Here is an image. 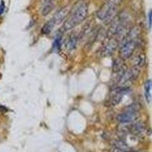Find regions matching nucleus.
Instances as JSON below:
<instances>
[{"mask_svg":"<svg viewBox=\"0 0 152 152\" xmlns=\"http://www.w3.org/2000/svg\"><path fill=\"white\" fill-rule=\"evenodd\" d=\"M119 43L116 39H113L110 38L108 41L106 43L105 45L104 46L102 49V56H110L114 52L116 51V48H117Z\"/></svg>","mask_w":152,"mask_h":152,"instance_id":"5","label":"nucleus"},{"mask_svg":"<svg viewBox=\"0 0 152 152\" xmlns=\"http://www.w3.org/2000/svg\"><path fill=\"white\" fill-rule=\"evenodd\" d=\"M127 66L123 62L122 59H115L113 63V79L115 82L118 84L122 76L127 71Z\"/></svg>","mask_w":152,"mask_h":152,"instance_id":"2","label":"nucleus"},{"mask_svg":"<svg viewBox=\"0 0 152 152\" xmlns=\"http://www.w3.org/2000/svg\"><path fill=\"white\" fill-rule=\"evenodd\" d=\"M88 5L86 3H78L73 9L71 15L64 23L63 28L65 30H71L86 18L88 15Z\"/></svg>","mask_w":152,"mask_h":152,"instance_id":"1","label":"nucleus"},{"mask_svg":"<svg viewBox=\"0 0 152 152\" xmlns=\"http://www.w3.org/2000/svg\"><path fill=\"white\" fill-rule=\"evenodd\" d=\"M145 56L144 54H140L138 56L135 57V59H134V66H137L138 68H141L145 65Z\"/></svg>","mask_w":152,"mask_h":152,"instance_id":"14","label":"nucleus"},{"mask_svg":"<svg viewBox=\"0 0 152 152\" xmlns=\"http://www.w3.org/2000/svg\"><path fill=\"white\" fill-rule=\"evenodd\" d=\"M5 10V3H4V1H2V4L0 5V15L2 14Z\"/></svg>","mask_w":152,"mask_h":152,"instance_id":"19","label":"nucleus"},{"mask_svg":"<svg viewBox=\"0 0 152 152\" xmlns=\"http://www.w3.org/2000/svg\"><path fill=\"white\" fill-rule=\"evenodd\" d=\"M68 13V8L65 7L61 9L55 14V15L53 18V21H54L55 24H60L62 21H64L65 18L66 17V15Z\"/></svg>","mask_w":152,"mask_h":152,"instance_id":"8","label":"nucleus"},{"mask_svg":"<svg viewBox=\"0 0 152 152\" xmlns=\"http://www.w3.org/2000/svg\"><path fill=\"white\" fill-rule=\"evenodd\" d=\"M60 47H61V37H57L56 38L55 41H54L53 48V50H55V51L58 52V51L59 50V49H60Z\"/></svg>","mask_w":152,"mask_h":152,"instance_id":"16","label":"nucleus"},{"mask_svg":"<svg viewBox=\"0 0 152 152\" xmlns=\"http://www.w3.org/2000/svg\"><path fill=\"white\" fill-rule=\"evenodd\" d=\"M53 8V4H49V5H45L43 6V9H42V15L43 16H47V15H49L50 13V12L52 11Z\"/></svg>","mask_w":152,"mask_h":152,"instance_id":"15","label":"nucleus"},{"mask_svg":"<svg viewBox=\"0 0 152 152\" xmlns=\"http://www.w3.org/2000/svg\"><path fill=\"white\" fill-rule=\"evenodd\" d=\"M110 1L113 2V3H114L115 5H117L118 4H119V2H121L122 0H110Z\"/></svg>","mask_w":152,"mask_h":152,"instance_id":"21","label":"nucleus"},{"mask_svg":"<svg viewBox=\"0 0 152 152\" xmlns=\"http://www.w3.org/2000/svg\"><path fill=\"white\" fill-rule=\"evenodd\" d=\"M148 27L149 28H151L152 27V9H151L148 12Z\"/></svg>","mask_w":152,"mask_h":152,"instance_id":"17","label":"nucleus"},{"mask_svg":"<svg viewBox=\"0 0 152 152\" xmlns=\"http://www.w3.org/2000/svg\"><path fill=\"white\" fill-rule=\"evenodd\" d=\"M53 0H41L42 6L43 7V6H45V5L53 3Z\"/></svg>","mask_w":152,"mask_h":152,"instance_id":"18","label":"nucleus"},{"mask_svg":"<svg viewBox=\"0 0 152 152\" xmlns=\"http://www.w3.org/2000/svg\"><path fill=\"white\" fill-rule=\"evenodd\" d=\"M138 117H139L138 111L125 110L122 113L119 114L116 116V119L122 124H128L135 122Z\"/></svg>","mask_w":152,"mask_h":152,"instance_id":"4","label":"nucleus"},{"mask_svg":"<svg viewBox=\"0 0 152 152\" xmlns=\"http://www.w3.org/2000/svg\"><path fill=\"white\" fill-rule=\"evenodd\" d=\"M152 88V81L151 80H147L145 83V97L148 103L151 101V91Z\"/></svg>","mask_w":152,"mask_h":152,"instance_id":"10","label":"nucleus"},{"mask_svg":"<svg viewBox=\"0 0 152 152\" xmlns=\"http://www.w3.org/2000/svg\"><path fill=\"white\" fill-rule=\"evenodd\" d=\"M113 6H117V5L113 3L110 0L109 2H107V3L104 4L102 7L100 8V10L97 12V18L99 19H100V20H104L106 18V17L107 16V15H108V13H109L110 11V9Z\"/></svg>","mask_w":152,"mask_h":152,"instance_id":"7","label":"nucleus"},{"mask_svg":"<svg viewBox=\"0 0 152 152\" xmlns=\"http://www.w3.org/2000/svg\"><path fill=\"white\" fill-rule=\"evenodd\" d=\"M110 152H126V151H124L123 150H120V149L117 148H114L113 149L111 150Z\"/></svg>","mask_w":152,"mask_h":152,"instance_id":"20","label":"nucleus"},{"mask_svg":"<svg viewBox=\"0 0 152 152\" xmlns=\"http://www.w3.org/2000/svg\"><path fill=\"white\" fill-rule=\"evenodd\" d=\"M114 146L115 148H117L120 149V150H123L126 152L130 151V148L127 143L124 142L123 140H115L114 141Z\"/></svg>","mask_w":152,"mask_h":152,"instance_id":"13","label":"nucleus"},{"mask_svg":"<svg viewBox=\"0 0 152 152\" xmlns=\"http://www.w3.org/2000/svg\"><path fill=\"white\" fill-rule=\"evenodd\" d=\"M78 41V37L76 34H72L68 38L67 42H66V48L69 51H72L74 49H75L77 43Z\"/></svg>","mask_w":152,"mask_h":152,"instance_id":"9","label":"nucleus"},{"mask_svg":"<svg viewBox=\"0 0 152 152\" xmlns=\"http://www.w3.org/2000/svg\"><path fill=\"white\" fill-rule=\"evenodd\" d=\"M136 48L135 40H129L126 42L119 50V57L122 59H127L132 56Z\"/></svg>","mask_w":152,"mask_h":152,"instance_id":"3","label":"nucleus"},{"mask_svg":"<svg viewBox=\"0 0 152 152\" xmlns=\"http://www.w3.org/2000/svg\"><path fill=\"white\" fill-rule=\"evenodd\" d=\"M55 25H56L55 23H54V21H53V20L49 21L48 22L46 23V24L43 26V28H42V30H41L42 34L46 35L50 34V32L53 31V29Z\"/></svg>","mask_w":152,"mask_h":152,"instance_id":"12","label":"nucleus"},{"mask_svg":"<svg viewBox=\"0 0 152 152\" xmlns=\"http://www.w3.org/2000/svg\"><path fill=\"white\" fill-rule=\"evenodd\" d=\"M0 110L2 111V112H6L7 109L5 107H3V106H0Z\"/></svg>","mask_w":152,"mask_h":152,"instance_id":"22","label":"nucleus"},{"mask_svg":"<svg viewBox=\"0 0 152 152\" xmlns=\"http://www.w3.org/2000/svg\"><path fill=\"white\" fill-rule=\"evenodd\" d=\"M128 130L130 132L132 133L133 135H143L146 131V126H145V123L142 122H135L129 126Z\"/></svg>","mask_w":152,"mask_h":152,"instance_id":"6","label":"nucleus"},{"mask_svg":"<svg viewBox=\"0 0 152 152\" xmlns=\"http://www.w3.org/2000/svg\"><path fill=\"white\" fill-rule=\"evenodd\" d=\"M141 34V30L138 27H134L131 30L129 31L128 36H127V41L129 40H136L138 36ZM126 41V42H127Z\"/></svg>","mask_w":152,"mask_h":152,"instance_id":"11","label":"nucleus"}]
</instances>
